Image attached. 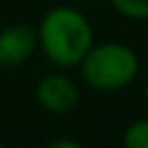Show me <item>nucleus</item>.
Here are the masks:
<instances>
[{
  "mask_svg": "<svg viewBox=\"0 0 148 148\" xmlns=\"http://www.w3.org/2000/svg\"><path fill=\"white\" fill-rule=\"evenodd\" d=\"M39 43L43 53L59 67L81 63L93 45V31L89 21L75 8L57 6L45 14L39 29Z\"/></svg>",
  "mask_w": 148,
  "mask_h": 148,
  "instance_id": "obj_1",
  "label": "nucleus"
},
{
  "mask_svg": "<svg viewBox=\"0 0 148 148\" xmlns=\"http://www.w3.org/2000/svg\"><path fill=\"white\" fill-rule=\"evenodd\" d=\"M136 53L122 43H103L85 53L81 59V75L85 83L99 91H116L128 87L138 75Z\"/></svg>",
  "mask_w": 148,
  "mask_h": 148,
  "instance_id": "obj_2",
  "label": "nucleus"
},
{
  "mask_svg": "<svg viewBox=\"0 0 148 148\" xmlns=\"http://www.w3.org/2000/svg\"><path fill=\"white\" fill-rule=\"evenodd\" d=\"M37 33L27 25H12L0 31V67H18L37 49Z\"/></svg>",
  "mask_w": 148,
  "mask_h": 148,
  "instance_id": "obj_3",
  "label": "nucleus"
},
{
  "mask_svg": "<svg viewBox=\"0 0 148 148\" xmlns=\"http://www.w3.org/2000/svg\"><path fill=\"white\" fill-rule=\"evenodd\" d=\"M77 99H79V91L75 83L59 73L43 77L37 87V101L51 114L69 112L77 103Z\"/></svg>",
  "mask_w": 148,
  "mask_h": 148,
  "instance_id": "obj_4",
  "label": "nucleus"
},
{
  "mask_svg": "<svg viewBox=\"0 0 148 148\" xmlns=\"http://www.w3.org/2000/svg\"><path fill=\"white\" fill-rule=\"evenodd\" d=\"M114 8L132 21H146L148 18V0H112Z\"/></svg>",
  "mask_w": 148,
  "mask_h": 148,
  "instance_id": "obj_5",
  "label": "nucleus"
},
{
  "mask_svg": "<svg viewBox=\"0 0 148 148\" xmlns=\"http://www.w3.org/2000/svg\"><path fill=\"white\" fill-rule=\"evenodd\" d=\"M126 148H148V120H138L124 132Z\"/></svg>",
  "mask_w": 148,
  "mask_h": 148,
  "instance_id": "obj_6",
  "label": "nucleus"
},
{
  "mask_svg": "<svg viewBox=\"0 0 148 148\" xmlns=\"http://www.w3.org/2000/svg\"><path fill=\"white\" fill-rule=\"evenodd\" d=\"M51 146L53 148H79V144L73 140H53Z\"/></svg>",
  "mask_w": 148,
  "mask_h": 148,
  "instance_id": "obj_7",
  "label": "nucleus"
},
{
  "mask_svg": "<svg viewBox=\"0 0 148 148\" xmlns=\"http://www.w3.org/2000/svg\"><path fill=\"white\" fill-rule=\"evenodd\" d=\"M144 97H146V103H148V81H146V85H144Z\"/></svg>",
  "mask_w": 148,
  "mask_h": 148,
  "instance_id": "obj_8",
  "label": "nucleus"
}]
</instances>
